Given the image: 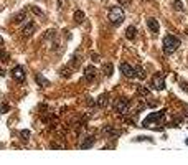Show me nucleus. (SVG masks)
I'll use <instances>...</instances> for the list:
<instances>
[{
	"mask_svg": "<svg viewBox=\"0 0 188 165\" xmlns=\"http://www.w3.org/2000/svg\"><path fill=\"white\" fill-rule=\"evenodd\" d=\"M107 18H109V22L112 23V25H121V23L124 22L126 15H124V10L121 8V5H114V7L109 8Z\"/></svg>",
	"mask_w": 188,
	"mask_h": 165,
	"instance_id": "1",
	"label": "nucleus"
},
{
	"mask_svg": "<svg viewBox=\"0 0 188 165\" xmlns=\"http://www.w3.org/2000/svg\"><path fill=\"white\" fill-rule=\"evenodd\" d=\"M178 46H180V40L175 38L173 35H167V37L163 38V51H165L167 55H172L173 51H177Z\"/></svg>",
	"mask_w": 188,
	"mask_h": 165,
	"instance_id": "2",
	"label": "nucleus"
},
{
	"mask_svg": "<svg viewBox=\"0 0 188 165\" xmlns=\"http://www.w3.org/2000/svg\"><path fill=\"white\" fill-rule=\"evenodd\" d=\"M152 88H154V89H158V91L165 89V76L162 73L154 74V78H152Z\"/></svg>",
	"mask_w": 188,
	"mask_h": 165,
	"instance_id": "3",
	"label": "nucleus"
},
{
	"mask_svg": "<svg viewBox=\"0 0 188 165\" xmlns=\"http://www.w3.org/2000/svg\"><path fill=\"white\" fill-rule=\"evenodd\" d=\"M127 109H129V99H126V98L116 99V102H114V111L116 112L124 114V112H127Z\"/></svg>",
	"mask_w": 188,
	"mask_h": 165,
	"instance_id": "4",
	"label": "nucleus"
},
{
	"mask_svg": "<svg viewBox=\"0 0 188 165\" xmlns=\"http://www.w3.org/2000/svg\"><path fill=\"white\" fill-rule=\"evenodd\" d=\"M10 74H12V78H13L15 81H18V82H25V79H27V74H25L23 66H15L10 71Z\"/></svg>",
	"mask_w": 188,
	"mask_h": 165,
	"instance_id": "5",
	"label": "nucleus"
},
{
	"mask_svg": "<svg viewBox=\"0 0 188 165\" xmlns=\"http://www.w3.org/2000/svg\"><path fill=\"white\" fill-rule=\"evenodd\" d=\"M119 68H121V73L124 76H127V78H136V68L131 66L129 63H121Z\"/></svg>",
	"mask_w": 188,
	"mask_h": 165,
	"instance_id": "6",
	"label": "nucleus"
},
{
	"mask_svg": "<svg viewBox=\"0 0 188 165\" xmlns=\"http://www.w3.org/2000/svg\"><path fill=\"white\" fill-rule=\"evenodd\" d=\"M35 32H37V23H35V22H28L27 25L22 28V33H23V37H25V38H30Z\"/></svg>",
	"mask_w": 188,
	"mask_h": 165,
	"instance_id": "7",
	"label": "nucleus"
},
{
	"mask_svg": "<svg viewBox=\"0 0 188 165\" xmlns=\"http://www.w3.org/2000/svg\"><path fill=\"white\" fill-rule=\"evenodd\" d=\"M158 121H163V111H162V112H157V114H150V116L144 121V126L149 127L150 122H158Z\"/></svg>",
	"mask_w": 188,
	"mask_h": 165,
	"instance_id": "8",
	"label": "nucleus"
},
{
	"mask_svg": "<svg viewBox=\"0 0 188 165\" xmlns=\"http://www.w3.org/2000/svg\"><path fill=\"white\" fill-rule=\"evenodd\" d=\"M147 25H149V28H150V32L152 33H158L160 32V25H158V20L157 18H149L147 20Z\"/></svg>",
	"mask_w": 188,
	"mask_h": 165,
	"instance_id": "9",
	"label": "nucleus"
},
{
	"mask_svg": "<svg viewBox=\"0 0 188 165\" xmlns=\"http://www.w3.org/2000/svg\"><path fill=\"white\" fill-rule=\"evenodd\" d=\"M94 78H96V68H94V66H86V69H84V79L86 81H92Z\"/></svg>",
	"mask_w": 188,
	"mask_h": 165,
	"instance_id": "10",
	"label": "nucleus"
},
{
	"mask_svg": "<svg viewBox=\"0 0 188 165\" xmlns=\"http://www.w3.org/2000/svg\"><path fill=\"white\" fill-rule=\"evenodd\" d=\"M25 18H27V12L25 10H20L17 15H13V18H12V20H13V23L18 25V23H23V20H25Z\"/></svg>",
	"mask_w": 188,
	"mask_h": 165,
	"instance_id": "11",
	"label": "nucleus"
},
{
	"mask_svg": "<svg viewBox=\"0 0 188 165\" xmlns=\"http://www.w3.org/2000/svg\"><path fill=\"white\" fill-rule=\"evenodd\" d=\"M136 35H137V30H136V27H127L126 28V37L129 38V40H134L136 38Z\"/></svg>",
	"mask_w": 188,
	"mask_h": 165,
	"instance_id": "12",
	"label": "nucleus"
},
{
	"mask_svg": "<svg viewBox=\"0 0 188 165\" xmlns=\"http://www.w3.org/2000/svg\"><path fill=\"white\" fill-rule=\"evenodd\" d=\"M35 79H37L38 86H42V88H45V86H48V84H50V81L46 79V78H43L42 74H37V78H35Z\"/></svg>",
	"mask_w": 188,
	"mask_h": 165,
	"instance_id": "13",
	"label": "nucleus"
},
{
	"mask_svg": "<svg viewBox=\"0 0 188 165\" xmlns=\"http://www.w3.org/2000/svg\"><path fill=\"white\" fill-rule=\"evenodd\" d=\"M74 22H76V23H83V22H84V12L76 10V12H74Z\"/></svg>",
	"mask_w": 188,
	"mask_h": 165,
	"instance_id": "14",
	"label": "nucleus"
},
{
	"mask_svg": "<svg viewBox=\"0 0 188 165\" xmlns=\"http://www.w3.org/2000/svg\"><path fill=\"white\" fill-rule=\"evenodd\" d=\"M172 5H173V8L177 10V12H183V10H185V5H183L181 0H173Z\"/></svg>",
	"mask_w": 188,
	"mask_h": 165,
	"instance_id": "15",
	"label": "nucleus"
},
{
	"mask_svg": "<svg viewBox=\"0 0 188 165\" xmlns=\"http://www.w3.org/2000/svg\"><path fill=\"white\" fill-rule=\"evenodd\" d=\"M0 61H2V63H8L10 61V55L5 50H0Z\"/></svg>",
	"mask_w": 188,
	"mask_h": 165,
	"instance_id": "16",
	"label": "nucleus"
},
{
	"mask_svg": "<svg viewBox=\"0 0 188 165\" xmlns=\"http://www.w3.org/2000/svg\"><path fill=\"white\" fill-rule=\"evenodd\" d=\"M94 144V137H87L83 144H81V149H89V147Z\"/></svg>",
	"mask_w": 188,
	"mask_h": 165,
	"instance_id": "17",
	"label": "nucleus"
},
{
	"mask_svg": "<svg viewBox=\"0 0 188 165\" xmlns=\"http://www.w3.org/2000/svg\"><path fill=\"white\" fill-rule=\"evenodd\" d=\"M102 69H104V74L106 76H111V74H112V64H111V63H106L104 64V66H102Z\"/></svg>",
	"mask_w": 188,
	"mask_h": 165,
	"instance_id": "18",
	"label": "nucleus"
},
{
	"mask_svg": "<svg viewBox=\"0 0 188 165\" xmlns=\"http://www.w3.org/2000/svg\"><path fill=\"white\" fill-rule=\"evenodd\" d=\"M30 135H32V132L28 131V129H25V131H22V132H20V137H22V140H23V142H28Z\"/></svg>",
	"mask_w": 188,
	"mask_h": 165,
	"instance_id": "19",
	"label": "nucleus"
},
{
	"mask_svg": "<svg viewBox=\"0 0 188 165\" xmlns=\"http://www.w3.org/2000/svg\"><path fill=\"white\" fill-rule=\"evenodd\" d=\"M97 104L101 106V108H104V106L107 104V94H102V96L97 99Z\"/></svg>",
	"mask_w": 188,
	"mask_h": 165,
	"instance_id": "20",
	"label": "nucleus"
},
{
	"mask_svg": "<svg viewBox=\"0 0 188 165\" xmlns=\"http://www.w3.org/2000/svg\"><path fill=\"white\" fill-rule=\"evenodd\" d=\"M136 76H139V78H142V79H144V78H145V69H144V68H140V66L136 68Z\"/></svg>",
	"mask_w": 188,
	"mask_h": 165,
	"instance_id": "21",
	"label": "nucleus"
},
{
	"mask_svg": "<svg viewBox=\"0 0 188 165\" xmlns=\"http://www.w3.org/2000/svg\"><path fill=\"white\" fill-rule=\"evenodd\" d=\"M137 92L140 94V96H149V89H147V88H144V86H140L139 89H137Z\"/></svg>",
	"mask_w": 188,
	"mask_h": 165,
	"instance_id": "22",
	"label": "nucleus"
},
{
	"mask_svg": "<svg viewBox=\"0 0 188 165\" xmlns=\"http://www.w3.org/2000/svg\"><path fill=\"white\" fill-rule=\"evenodd\" d=\"M7 111H10V106L8 104H0V112H2V114H5V112H7Z\"/></svg>",
	"mask_w": 188,
	"mask_h": 165,
	"instance_id": "23",
	"label": "nucleus"
},
{
	"mask_svg": "<svg viewBox=\"0 0 188 165\" xmlns=\"http://www.w3.org/2000/svg\"><path fill=\"white\" fill-rule=\"evenodd\" d=\"M61 74L64 76V78H69V76H71V73H69L68 68H63V69H61Z\"/></svg>",
	"mask_w": 188,
	"mask_h": 165,
	"instance_id": "24",
	"label": "nucleus"
},
{
	"mask_svg": "<svg viewBox=\"0 0 188 165\" xmlns=\"http://www.w3.org/2000/svg\"><path fill=\"white\" fill-rule=\"evenodd\" d=\"M30 8H32V12H33V13H37V15H40V17H42V15H43V12H42V10H40L38 7H30Z\"/></svg>",
	"mask_w": 188,
	"mask_h": 165,
	"instance_id": "25",
	"label": "nucleus"
},
{
	"mask_svg": "<svg viewBox=\"0 0 188 165\" xmlns=\"http://www.w3.org/2000/svg\"><path fill=\"white\" fill-rule=\"evenodd\" d=\"M117 2H119L122 7H129V5H131V0H117Z\"/></svg>",
	"mask_w": 188,
	"mask_h": 165,
	"instance_id": "26",
	"label": "nucleus"
},
{
	"mask_svg": "<svg viewBox=\"0 0 188 165\" xmlns=\"http://www.w3.org/2000/svg\"><path fill=\"white\" fill-rule=\"evenodd\" d=\"M180 88H181V89H183V91H186V92H188V82L181 81V82H180Z\"/></svg>",
	"mask_w": 188,
	"mask_h": 165,
	"instance_id": "27",
	"label": "nucleus"
},
{
	"mask_svg": "<svg viewBox=\"0 0 188 165\" xmlns=\"http://www.w3.org/2000/svg\"><path fill=\"white\" fill-rule=\"evenodd\" d=\"M91 58H92V61H94V63H99V61H101V60H99V55H96V53H92Z\"/></svg>",
	"mask_w": 188,
	"mask_h": 165,
	"instance_id": "28",
	"label": "nucleus"
},
{
	"mask_svg": "<svg viewBox=\"0 0 188 165\" xmlns=\"http://www.w3.org/2000/svg\"><path fill=\"white\" fill-rule=\"evenodd\" d=\"M0 76H5V71H3V69H0Z\"/></svg>",
	"mask_w": 188,
	"mask_h": 165,
	"instance_id": "29",
	"label": "nucleus"
},
{
	"mask_svg": "<svg viewBox=\"0 0 188 165\" xmlns=\"http://www.w3.org/2000/svg\"><path fill=\"white\" fill-rule=\"evenodd\" d=\"M2 45H3V38H2V37H0V46H2Z\"/></svg>",
	"mask_w": 188,
	"mask_h": 165,
	"instance_id": "30",
	"label": "nucleus"
},
{
	"mask_svg": "<svg viewBox=\"0 0 188 165\" xmlns=\"http://www.w3.org/2000/svg\"><path fill=\"white\" fill-rule=\"evenodd\" d=\"M185 114H186V116H188V108H186V109H185Z\"/></svg>",
	"mask_w": 188,
	"mask_h": 165,
	"instance_id": "31",
	"label": "nucleus"
}]
</instances>
